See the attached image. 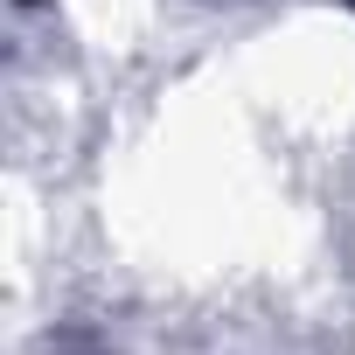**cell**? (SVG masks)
Here are the masks:
<instances>
[{
	"label": "cell",
	"mask_w": 355,
	"mask_h": 355,
	"mask_svg": "<svg viewBox=\"0 0 355 355\" xmlns=\"http://www.w3.org/2000/svg\"><path fill=\"white\" fill-rule=\"evenodd\" d=\"M49 355H77V348H49Z\"/></svg>",
	"instance_id": "1"
}]
</instances>
